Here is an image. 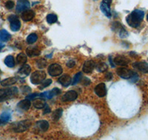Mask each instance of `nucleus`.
I'll use <instances>...</instances> for the list:
<instances>
[{"label":"nucleus","instance_id":"obj_1","mask_svg":"<svg viewBox=\"0 0 148 140\" xmlns=\"http://www.w3.org/2000/svg\"><path fill=\"white\" fill-rule=\"evenodd\" d=\"M144 17H145L144 11L141 10H135L126 18L127 23L129 24L130 27L136 28L141 24Z\"/></svg>","mask_w":148,"mask_h":140},{"label":"nucleus","instance_id":"obj_2","mask_svg":"<svg viewBox=\"0 0 148 140\" xmlns=\"http://www.w3.org/2000/svg\"><path fill=\"white\" fill-rule=\"evenodd\" d=\"M18 94V88L16 87L0 89V102H4L15 97Z\"/></svg>","mask_w":148,"mask_h":140},{"label":"nucleus","instance_id":"obj_3","mask_svg":"<svg viewBox=\"0 0 148 140\" xmlns=\"http://www.w3.org/2000/svg\"><path fill=\"white\" fill-rule=\"evenodd\" d=\"M31 125V121L28 120H22V121H19L14 123L12 125L11 128L12 130L14 132L16 133H22V132L25 131V130H28L29 128Z\"/></svg>","mask_w":148,"mask_h":140},{"label":"nucleus","instance_id":"obj_4","mask_svg":"<svg viewBox=\"0 0 148 140\" xmlns=\"http://www.w3.org/2000/svg\"><path fill=\"white\" fill-rule=\"evenodd\" d=\"M46 77L45 72L43 71H36L31 75L30 77V81L34 85L41 84L45 80Z\"/></svg>","mask_w":148,"mask_h":140},{"label":"nucleus","instance_id":"obj_5","mask_svg":"<svg viewBox=\"0 0 148 140\" xmlns=\"http://www.w3.org/2000/svg\"><path fill=\"white\" fill-rule=\"evenodd\" d=\"M8 21L10 22V29L13 31L16 32L19 30L21 27V22L16 15H10L8 16Z\"/></svg>","mask_w":148,"mask_h":140},{"label":"nucleus","instance_id":"obj_6","mask_svg":"<svg viewBox=\"0 0 148 140\" xmlns=\"http://www.w3.org/2000/svg\"><path fill=\"white\" fill-rule=\"evenodd\" d=\"M112 29H113V31L118 33L121 38H125V37H127V32L126 31L125 27H123L122 24L120 22H113V24H112Z\"/></svg>","mask_w":148,"mask_h":140},{"label":"nucleus","instance_id":"obj_7","mask_svg":"<svg viewBox=\"0 0 148 140\" xmlns=\"http://www.w3.org/2000/svg\"><path fill=\"white\" fill-rule=\"evenodd\" d=\"M48 73L51 76L56 77V76H59L62 73V68L59 64L58 63H53L48 67Z\"/></svg>","mask_w":148,"mask_h":140},{"label":"nucleus","instance_id":"obj_8","mask_svg":"<svg viewBox=\"0 0 148 140\" xmlns=\"http://www.w3.org/2000/svg\"><path fill=\"white\" fill-rule=\"evenodd\" d=\"M116 73L120 77L123 79H130L131 78L134 72L129 69L125 68V67H120L116 70Z\"/></svg>","mask_w":148,"mask_h":140},{"label":"nucleus","instance_id":"obj_9","mask_svg":"<svg viewBox=\"0 0 148 140\" xmlns=\"http://www.w3.org/2000/svg\"><path fill=\"white\" fill-rule=\"evenodd\" d=\"M112 3V0H103L102 2L100 5V9L101 12L108 18L111 17V11H110V5Z\"/></svg>","mask_w":148,"mask_h":140},{"label":"nucleus","instance_id":"obj_10","mask_svg":"<svg viewBox=\"0 0 148 140\" xmlns=\"http://www.w3.org/2000/svg\"><path fill=\"white\" fill-rule=\"evenodd\" d=\"M30 4L28 0H18L16 10L17 13H22V12L30 8Z\"/></svg>","mask_w":148,"mask_h":140},{"label":"nucleus","instance_id":"obj_11","mask_svg":"<svg viewBox=\"0 0 148 140\" xmlns=\"http://www.w3.org/2000/svg\"><path fill=\"white\" fill-rule=\"evenodd\" d=\"M95 93L96 94L98 97H103L107 94V89L106 86L105 84L101 83V84H98L96 87H95Z\"/></svg>","mask_w":148,"mask_h":140},{"label":"nucleus","instance_id":"obj_12","mask_svg":"<svg viewBox=\"0 0 148 140\" xmlns=\"http://www.w3.org/2000/svg\"><path fill=\"white\" fill-rule=\"evenodd\" d=\"M78 97L77 92L75 91H69V92H66L62 97L63 102H72L76 100Z\"/></svg>","mask_w":148,"mask_h":140},{"label":"nucleus","instance_id":"obj_13","mask_svg":"<svg viewBox=\"0 0 148 140\" xmlns=\"http://www.w3.org/2000/svg\"><path fill=\"white\" fill-rule=\"evenodd\" d=\"M61 90L58 88H53L52 90L50 91V92H45L44 93L41 94L40 96L42 97H45V98L47 99H51L53 97L56 96V95L61 94Z\"/></svg>","mask_w":148,"mask_h":140},{"label":"nucleus","instance_id":"obj_14","mask_svg":"<svg viewBox=\"0 0 148 140\" xmlns=\"http://www.w3.org/2000/svg\"><path fill=\"white\" fill-rule=\"evenodd\" d=\"M95 67H96V64L92 60H87V61L84 62V65H83V72L87 74L91 73L93 71Z\"/></svg>","mask_w":148,"mask_h":140},{"label":"nucleus","instance_id":"obj_15","mask_svg":"<svg viewBox=\"0 0 148 140\" xmlns=\"http://www.w3.org/2000/svg\"><path fill=\"white\" fill-rule=\"evenodd\" d=\"M58 81H59V83L61 85L63 86L64 87L69 86L72 84V80H71V76L69 75H67V74L62 75L59 78Z\"/></svg>","mask_w":148,"mask_h":140},{"label":"nucleus","instance_id":"obj_16","mask_svg":"<svg viewBox=\"0 0 148 140\" xmlns=\"http://www.w3.org/2000/svg\"><path fill=\"white\" fill-rule=\"evenodd\" d=\"M133 67L140 72H144V73H147L148 72V63L147 62H136V63H133Z\"/></svg>","mask_w":148,"mask_h":140},{"label":"nucleus","instance_id":"obj_17","mask_svg":"<svg viewBox=\"0 0 148 140\" xmlns=\"http://www.w3.org/2000/svg\"><path fill=\"white\" fill-rule=\"evenodd\" d=\"M113 61L116 63V65L119 66H127L129 63L130 60L129 59L127 58L126 57L122 56V55H118L116 56L114 59Z\"/></svg>","mask_w":148,"mask_h":140},{"label":"nucleus","instance_id":"obj_18","mask_svg":"<svg viewBox=\"0 0 148 140\" xmlns=\"http://www.w3.org/2000/svg\"><path fill=\"white\" fill-rule=\"evenodd\" d=\"M34 16H35V13L34 10H29V9L23 11L22 14V18L25 22L31 21L34 18Z\"/></svg>","mask_w":148,"mask_h":140},{"label":"nucleus","instance_id":"obj_19","mask_svg":"<svg viewBox=\"0 0 148 140\" xmlns=\"http://www.w3.org/2000/svg\"><path fill=\"white\" fill-rule=\"evenodd\" d=\"M26 53L29 57H35L40 55L41 51L36 47H30L26 50Z\"/></svg>","mask_w":148,"mask_h":140},{"label":"nucleus","instance_id":"obj_20","mask_svg":"<svg viewBox=\"0 0 148 140\" xmlns=\"http://www.w3.org/2000/svg\"><path fill=\"white\" fill-rule=\"evenodd\" d=\"M30 105H31V103H30V100L27 98L25 100H23L19 102L18 105H17V107H18V109H22L23 111H27L30 109Z\"/></svg>","mask_w":148,"mask_h":140},{"label":"nucleus","instance_id":"obj_21","mask_svg":"<svg viewBox=\"0 0 148 140\" xmlns=\"http://www.w3.org/2000/svg\"><path fill=\"white\" fill-rule=\"evenodd\" d=\"M11 119V113L8 111H5L0 115V125L7 123Z\"/></svg>","mask_w":148,"mask_h":140},{"label":"nucleus","instance_id":"obj_22","mask_svg":"<svg viewBox=\"0 0 148 140\" xmlns=\"http://www.w3.org/2000/svg\"><path fill=\"white\" fill-rule=\"evenodd\" d=\"M33 105L36 109H44L46 105L45 100L42 98L33 99Z\"/></svg>","mask_w":148,"mask_h":140},{"label":"nucleus","instance_id":"obj_23","mask_svg":"<svg viewBox=\"0 0 148 140\" xmlns=\"http://www.w3.org/2000/svg\"><path fill=\"white\" fill-rule=\"evenodd\" d=\"M31 72V68L27 64H24L22 68L18 70V75H20L22 77H26Z\"/></svg>","mask_w":148,"mask_h":140},{"label":"nucleus","instance_id":"obj_24","mask_svg":"<svg viewBox=\"0 0 148 140\" xmlns=\"http://www.w3.org/2000/svg\"><path fill=\"white\" fill-rule=\"evenodd\" d=\"M17 81L16 77H8L7 79H5L4 80H2L1 82V85L2 86H10L14 85V84H16Z\"/></svg>","mask_w":148,"mask_h":140},{"label":"nucleus","instance_id":"obj_25","mask_svg":"<svg viewBox=\"0 0 148 140\" xmlns=\"http://www.w3.org/2000/svg\"><path fill=\"white\" fill-rule=\"evenodd\" d=\"M11 38V35L8 32L5 30H2L0 31V41L2 42L8 41Z\"/></svg>","mask_w":148,"mask_h":140},{"label":"nucleus","instance_id":"obj_26","mask_svg":"<svg viewBox=\"0 0 148 140\" xmlns=\"http://www.w3.org/2000/svg\"><path fill=\"white\" fill-rule=\"evenodd\" d=\"M36 127H38L39 128V130H42V131H46L49 128V123L48 122L45 121V120H41L39 122H36Z\"/></svg>","mask_w":148,"mask_h":140},{"label":"nucleus","instance_id":"obj_27","mask_svg":"<svg viewBox=\"0 0 148 140\" xmlns=\"http://www.w3.org/2000/svg\"><path fill=\"white\" fill-rule=\"evenodd\" d=\"M5 65L8 66L10 68H13L15 66V60L14 58L12 55H8L5 58Z\"/></svg>","mask_w":148,"mask_h":140},{"label":"nucleus","instance_id":"obj_28","mask_svg":"<svg viewBox=\"0 0 148 140\" xmlns=\"http://www.w3.org/2000/svg\"><path fill=\"white\" fill-rule=\"evenodd\" d=\"M16 61L18 64H20V65H24L25 64V63L27 62V56H26L25 54L24 53H19L16 57Z\"/></svg>","mask_w":148,"mask_h":140},{"label":"nucleus","instance_id":"obj_29","mask_svg":"<svg viewBox=\"0 0 148 140\" xmlns=\"http://www.w3.org/2000/svg\"><path fill=\"white\" fill-rule=\"evenodd\" d=\"M108 65H107V63H104V62H99L96 64V69L97 70L98 72H104V71H106L108 69Z\"/></svg>","mask_w":148,"mask_h":140},{"label":"nucleus","instance_id":"obj_30","mask_svg":"<svg viewBox=\"0 0 148 140\" xmlns=\"http://www.w3.org/2000/svg\"><path fill=\"white\" fill-rule=\"evenodd\" d=\"M63 110L62 109H58L53 113L52 119L53 121H58L59 119L61 118L62 115Z\"/></svg>","mask_w":148,"mask_h":140},{"label":"nucleus","instance_id":"obj_31","mask_svg":"<svg viewBox=\"0 0 148 140\" xmlns=\"http://www.w3.org/2000/svg\"><path fill=\"white\" fill-rule=\"evenodd\" d=\"M58 20V17L57 16L55 15V14H48L47 16V23L50 24H52L56 23Z\"/></svg>","mask_w":148,"mask_h":140},{"label":"nucleus","instance_id":"obj_32","mask_svg":"<svg viewBox=\"0 0 148 140\" xmlns=\"http://www.w3.org/2000/svg\"><path fill=\"white\" fill-rule=\"evenodd\" d=\"M37 39H38V36H37L36 34L31 33V34H30L28 36H27V42L28 43H30V44H31V43H34V42L36 41Z\"/></svg>","mask_w":148,"mask_h":140},{"label":"nucleus","instance_id":"obj_33","mask_svg":"<svg viewBox=\"0 0 148 140\" xmlns=\"http://www.w3.org/2000/svg\"><path fill=\"white\" fill-rule=\"evenodd\" d=\"M82 72H79V73L76 74L74 77L73 78V81H72V84L73 85H76V84H78L79 82H80L82 79Z\"/></svg>","mask_w":148,"mask_h":140},{"label":"nucleus","instance_id":"obj_34","mask_svg":"<svg viewBox=\"0 0 148 140\" xmlns=\"http://www.w3.org/2000/svg\"><path fill=\"white\" fill-rule=\"evenodd\" d=\"M47 65V61L45 59H39L36 61V66L38 68L43 69Z\"/></svg>","mask_w":148,"mask_h":140},{"label":"nucleus","instance_id":"obj_35","mask_svg":"<svg viewBox=\"0 0 148 140\" xmlns=\"http://www.w3.org/2000/svg\"><path fill=\"white\" fill-rule=\"evenodd\" d=\"M51 84H52V80L51 79H47V80H43V82L41 84L40 86H39V88L42 89V88H46V87L49 86Z\"/></svg>","mask_w":148,"mask_h":140},{"label":"nucleus","instance_id":"obj_36","mask_svg":"<svg viewBox=\"0 0 148 140\" xmlns=\"http://www.w3.org/2000/svg\"><path fill=\"white\" fill-rule=\"evenodd\" d=\"M5 7H6V8L10 10V9H12L14 7V2L13 1H11V0H9V1H8L5 3Z\"/></svg>","mask_w":148,"mask_h":140},{"label":"nucleus","instance_id":"obj_37","mask_svg":"<svg viewBox=\"0 0 148 140\" xmlns=\"http://www.w3.org/2000/svg\"><path fill=\"white\" fill-rule=\"evenodd\" d=\"M75 65H76V63H75L73 60H69L67 63V67H69V68H73Z\"/></svg>","mask_w":148,"mask_h":140},{"label":"nucleus","instance_id":"obj_38","mask_svg":"<svg viewBox=\"0 0 148 140\" xmlns=\"http://www.w3.org/2000/svg\"><path fill=\"white\" fill-rule=\"evenodd\" d=\"M82 83L83 85H89L90 84V80L88 78H87V77H82Z\"/></svg>","mask_w":148,"mask_h":140},{"label":"nucleus","instance_id":"obj_39","mask_svg":"<svg viewBox=\"0 0 148 140\" xmlns=\"http://www.w3.org/2000/svg\"><path fill=\"white\" fill-rule=\"evenodd\" d=\"M105 77H106V80L109 81V80H112V78H113V75H112L111 72H108V73L105 75Z\"/></svg>","mask_w":148,"mask_h":140},{"label":"nucleus","instance_id":"obj_40","mask_svg":"<svg viewBox=\"0 0 148 140\" xmlns=\"http://www.w3.org/2000/svg\"><path fill=\"white\" fill-rule=\"evenodd\" d=\"M49 112H51V109L49 108L47 105H45V106L44 107V111H43V113L44 114H46V113H49Z\"/></svg>","mask_w":148,"mask_h":140},{"label":"nucleus","instance_id":"obj_41","mask_svg":"<svg viewBox=\"0 0 148 140\" xmlns=\"http://www.w3.org/2000/svg\"><path fill=\"white\" fill-rule=\"evenodd\" d=\"M112 58H111V56H110V62L111 63V65H112V67H114L115 65H114V63H113V61H112Z\"/></svg>","mask_w":148,"mask_h":140},{"label":"nucleus","instance_id":"obj_42","mask_svg":"<svg viewBox=\"0 0 148 140\" xmlns=\"http://www.w3.org/2000/svg\"><path fill=\"white\" fill-rule=\"evenodd\" d=\"M4 47H5V45H4L3 43H0V50H2V49Z\"/></svg>","mask_w":148,"mask_h":140},{"label":"nucleus","instance_id":"obj_43","mask_svg":"<svg viewBox=\"0 0 148 140\" xmlns=\"http://www.w3.org/2000/svg\"><path fill=\"white\" fill-rule=\"evenodd\" d=\"M147 21H148V14L147 15Z\"/></svg>","mask_w":148,"mask_h":140},{"label":"nucleus","instance_id":"obj_44","mask_svg":"<svg viewBox=\"0 0 148 140\" xmlns=\"http://www.w3.org/2000/svg\"><path fill=\"white\" fill-rule=\"evenodd\" d=\"M94 1H97V0H94Z\"/></svg>","mask_w":148,"mask_h":140}]
</instances>
